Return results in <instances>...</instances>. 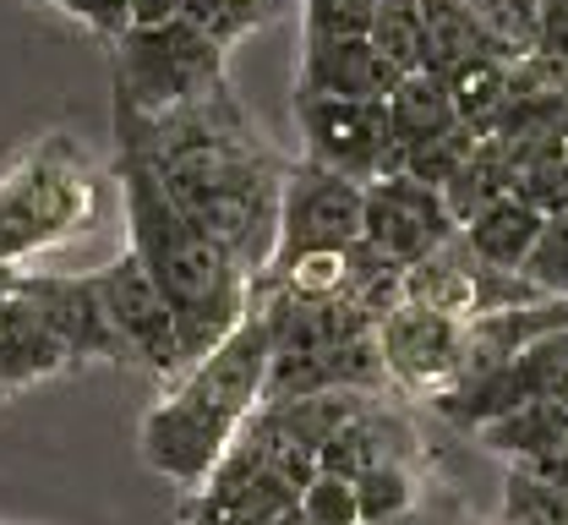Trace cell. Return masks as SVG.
<instances>
[{
  "instance_id": "cell-23",
  "label": "cell",
  "mask_w": 568,
  "mask_h": 525,
  "mask_svg": "<svg viewBox=\"0 0 568 525\" xmlns=\"http://www.w3.org/2000/svg\"><path fill=\"white\" fill-rule=\"evenodd\" d=\"M181 17L192 28H203L219 50H235L246 33H257L280 17V0H186Z\"/></svg>"
},
{
  "instance_id": "cell-18",
  "label": "cell",
  "mask_w": 568,
  "mask_h": 525,
  "mask_svg": "<svg viewBox=\"0 0 568 525\" xmlns=\"http://www.w3.org/2000/svg\"><path fill=\"white\" fill-rule=\"evenodd\" d=\"M388 110V138H394V159H405L410 149L432 143L437 132H448L459 115H454V99H448V82L437 72H399L394 93L383 99ZM399 175V170H394Z\"/></svg>"
},
{
  "instance_id": "cell-31",
  "label": "cell",
  "mask_w": 568,
  "mask_h": 525,
  "mask_svg": "<svg viewBox=\"0 0 568 525\" xmlns=\"http://www.w3.org/2000/svg\"><path fill=\"white\" fill-rule=\"evenodd\" d=\"M536 50L568 61V0H541V44Z\"/></svg>"
},
{
  "instance_id": "cell-24",
  "label": "cell",
  "mask_w": 568,
  "mask_h": 525,
  "mask_svg": "<svg viewBox=\"0 0 568 525\" xmlns=\"http://www.w3.org/2000/svg\"><path fill=\"white\" fill-rule=\"evenodd\" d=\"M372 44L399 72H422V0H377V11H372Z\"/></svg>"
},
{
  "instance_id": "cell-19",
  "label": "cell",
  "mask_w": 568,
  "mask_h": 525,
  "mask_svg": "<svg viewBox=\"0 0 568 525\" xmlns=\"http://www.w3.org/2000/svg\"><path fill=\"white\" fill-rule=\"evenodd\" d=\"M443 192V203H448V214H454V225H465L470 214H481L487 203L497 198H508L514 192V164H508V149L497 143L493 132L476 143V153L437 186Z\"/></svg>"
},
{
  "instance_id": "cell-21",
  "label": "cell",
  "mask_w": 568,
  "mask_h": 525,
  "mask_svg": "<svg viewBox=\"0 0 568 525\" xmlns=\"http://www.w3.org/2000/svg\"><path fill=\"white\" fill-rule=\"evenodd\" d=\"M503 525H568L564 482L552 471H541V465H508Z\"/></svg>"
},
{
  "instance_id": "cell-29",
  "label": "cell",
  "mask_w": 568,
  "mask_h": 525,
  "mask_svg": "<svg viewBox=\"0 0 568 525\" xmlns=\"http://www.w3.org/2000/svg\"><path fill=\"white\" fill-rule=\"evenodd\" d=\"M377 0H306V39H361L372 33Z\"/></svg>"
},
{
  "instance_id": "cell-22",
  "label": "cell",
  "mask_w": 568,
  "mask_h": 525,
  "mask_svg": "<svg viewBox=\"0 0 568 525\" xmlns=\"http://www.w3.org/2000/svg\"><path fill=\"white\" fill-rule=\"evenodd\" d=\"M351 482L361 521H394V515H410L422 504V465H372Z\"/></svg>"
},
{
  "instance_id": "cell-14",
  "label": "cell",
  "mask_w": 568,
  "mask_h": 525,
  "mask_svg": "<svg viewBox=\"0 0 568 525\" xmlns=\"http://www.w3.org/2000/svg\"><path fill=\"white\" fill-rule=\"evenodd\" d=\"M67 367L71 356L55 340V329L44 323V312L11 285L0 296V388L17 394V388H33V383L67 373Z\"/></svg>"
},
{
  "instance_id": "cell-11",
  "label": "cell",
  "mask_w": 568,
  "mask_h": 525,
  "mask_svg": "<svg viewBox=\"0 0 568 525\" xmlns=\"http://www.w3.org/2000/svg\"><path fill=\"white\" fill-rule=\"evenodd\" d=\"M17 291L44 312V323L55 329L71 362H121V340H115V323L104 312L93 274H28V269H17Z\"/></svg>"
},
{
  "instance_id": "cell-30",
  "label": "cell",
  "mask_w": 568,
  "mask_h": 525,
  "mask_svg": "<svg viewBox=\"0 0 568 525\" xmlns=\"http://www.w3.org/2000/svg\"><path fill=\"white\" fill-rule=\"evenodd\" d=\"M39 6H61V11H71V17H77V22H88L104 44H115V39L132 28L126 0H39Z\"/></svg>"
},
{
  "instance_id": "cell-16",
  "label": "cell",
  "mask_w": 568,
  "mask_h": 525,
  "mask_svg": "<svg viewBox=\"0 0 568 525\" xmlns=\"http://www.w3.org/2000/svg\"><path fill=\"white\" fill-rule=\"evenodd\" d=\"M541 225H547V214H541L536 203H525V198L508 192V198L487 203L481 214H470V220L459 225V241H465V252H470L476 263H487V269H519V263L530 258Z\"/></svg>"
},
{
  "instance_id": "cell-37",
  "label": "cell",
  "mask_w": 568,
  "mask_h": 525,
  "mask_svg": "<svg viewBox=\"0 0 568 525\" xmlns=\"http://www.w3.org/2000/svg\"><path fill=\"white\" fill-rule=\"evenodd\" d=\"M280 6H284V0H280Z\"/></svg>"
},
{
  "instance_id": "cell-17",
  "label": "cell",
  "mask_w": 568,
  "mask_h": 525,
  "mask_svg": "<svg viewBox=\"0 0 568 525\" xmlns=\"http://www.w3.org/2000/svg\"><path fill=\"white\" fill-rule=\"evenodd\" d=\"M476 55L519 61L508 44H497L493 33L470 17L465 0H422V72L448 77L454 67H465V61H476Z\"/></svg>"
},
{
  "instance_id": "cell-12",
  "label": "cell",
  "mask_w": 568,
  "mask_h": 525,
  "mask_svg": "<svg viewBox=\"0 0 568 525\" xmlns=\"http://www.w3.org/2000/svg\"><path fill=\"white\" fill-rule=\"evenodd\" d=\"M426 444L416 433V422L405 411H394L388 400H366L351 422L317 450L323 471H339V476H361L372 465H422Z\"/></svg>"
},
{
  "instance_id": "cell-6",
  "label": "cell",
  "mask_w": 568,
  "mask_h": 525,
  "mask_svg": "<svg viewBox=\"0 0 568 525\" xmlns=\"http://www.w3.org/2000/svg\"><path fill=\"white\" fill-rule=\"evenodd\" d=\"M361 198L366 186L328 170V164H290L280 186V230H274V258L268 269H284L306 252H345L361 241Z\"/></svg>"
},
{
  "instance_id": "cell-10",
  "label": "cell",
  "mask_w": 568,
  "mask_h": 525,
  "mask_svg": "<svg viewBox=\"0 0 568 525\" xmlns=\"http://www.w3.org/2000/svg\"><path fill=\"white\" fill-rule=\"evenodd\" d=\"M99 296L104 312L115 323V340H121V362L148 367L159 377H175L186 367L181 356V340H175V317H170V301L159 296V285L148 280V269L138 263V252H121L115 263H104L99 274Z\"/></svg>"
},
{
  "instance_id": "cell-3",
  "label": "cell",
  "mask_w": 568,
  "mask_h": 525,
  "mask_svg": "<svg viewBox=\"0 0 568 525\" xmlns=\"http://www.w3.org/2000/svg\"><path fill=\"white\" fill-rule=\"evenodd\" d=\"M93 220V170L71 138H44L0 181V263H28Z\"/></svg>"
},
{
  "instance_id": "cell-36",
  "label": "cell",
  "mask_w": 568,
  "mask_h": 525,
  "mask_svg": "<svg viewBox=\"0 0 568 525\" xmlns=\"http://www.w3.org/2000/svg\"><path fill=\"white\" fill-rule=\"evenodd\" d=\"M0 394H6V388H0Z\"/></svg>"
},
{
  "instance_id": "cell-27",
  "label": "cell",
  "mask_w": 568,
  "mask_h": 525,
  "mask_svg": "<svg viewBox=\"0 0 568 525\" xmlns=\"http://www.w3.org/2000/svg\"><path fill=\"white\" fill-rule=\"evenodd\" d=\"M519 274H525L541 296H568V209L547 214V225L536 235L530 258L519 263Z\"/></svg>"
},
{
  "instance_id": "cell-26",
  "label": "cell",
  "mask_w": 568,
  "mask_h": 525,
  "mask_svg": "<svg viewBox=\"0 0 568 525\" xmlns=\"http://www.w3.org/2000/svg\"><path fill=\"white\" fill-rule=\"evenodd\" d=\"M465 6L514 55H530L541 44V0H465Z\"/></svg>"
},
{
  "instance_id": "cell-5",
  "label": "cell",
  "mask_w": 568,
  "mask_h": 525,
  "mask_svg": "<svg viewBox=\"0 0 568 525\" xmlns=\"http://www.w3.org/2000/svg\"><path fill=\"white\" fill-rule=\"evenodd\" d=\"M377 356H383V373L394 388L437 405L470 373V323L426 312L416 301H399L377 323Z\"/></svg>"
},
{
  "instance_id": "cell-15",
  "label": "cell",
  "mask_w": 568,
  "mask_h": 525,
  "mask_svg": "<svg viewBox=\"0 0 568 525\" xmlns=\"http://www.w3.org/2000/svg\"><path fill=\"white\" fill-rule=\"evenodd\" d=\"M487 454H503L508 465H552L568 454V400H530L493 416L470 433Z\"/></svg>"
},
{
  "instance_id": "cell-2",
  "label": "cell",
  "mask_w": 568,
  "mask_h": 525,
  "mask_svg": "<svg viewBox=\"0 0 568 525\" xmlns=\"http://www.w3.org/2000/svg\"><path fill=\"white\" fill-rule=\"evenodd\" d=\"M115 149H121L115 153V181L126 192L132 252H138V263L148 269V280L159 285V296L170 301L181 356L197 362V356H209L213 345L246 317V306H252V274L170 203V192L159 186L153 164L138 149H126V143H115Z\"/></svg>"
},
{
  "instance_id": "cell-4",
  "label": "cell",
  "mask_w": 568,
  "mask_h": 525,
  "mask_svg": "<svg viewBox=\"0 0 568 525\" xmlns=\"http://www.w3.org/2000/svg\"><path fill=\"white\" fill-rule=\"evenodd\" d=\"M110 50H115V104L132 115H164V110H181L192 99L230 88L224 77L230 50H219L186 17L126 28Z\"/></svg>"
},
{
  "instance_id": "cell-28",
  "label": "cell",
  "mask_w": 568,
  "mask_h": 525,
  "mask_svg": "<svg viewBox=\"0 0 568 525\" xmlns=\"http://www.w3.org/2000/svg\"><path fill=\"white\" fill-rule=\"evenodd\" d=\"M295 509H301L306 521H317V525H361V509H355V482L351 476H339V471H323V465H317V476L301 487Z\"/></svg>"
},
{
  "instance_id": "cell-34",
  "label": "cell",
  "mask_w": 568,
  "mask_h": 525,
  "mask_svg": "<svg viewBox=\"0 0 568 525\" xmlns=\"http://www.w3.org/2000/svg\"><path fill=\"white\" fill-rule=\"evenodd\" d=\"M11 285H17V269H11V263H0V296H6Z\"/></svg>"
},
{
  "instance_id": "cell-9",
  "label": "cell",
  "mask_w": 568,
  "mask_h": 525,
  "mask_svg": "<svg viewBox=\"0 0 568 525\" xmlns=\"http://www.w3.org/2000/svg\"><path fill=\"white\" fill-rule=\"evenodd\" d=\"M454 235H459V225H454V214H448V203H443L437 186H426L416 175L366 181V198H361V241H366L377 258L410 269V263H422L426 252L448 246Z\"/></svg>"
},
{
  "instance_id": "cell-7",
  "label": "cell",
  "mask_w": 568,
  "mask_h": 525,
  "mask_svg": "<svg viewBox=\"0 0 568 525\" xmlns=\"http://www.w3.org/2000/svg\"><path fill=\"white\" fill-rule=\"evenodd\" d=\"M530 400H568V329H552V334L519 345L514 356L470 373L454 394H443L432 411L443 422H454L459 433H476L493 416L514 411V405H530Z\"/></svg>"
},
{
  "instance_id": "cell-1",
  "label": "cell",
  "mask_w": 568,
  "mask_h": 525,
  "mask_svg": "<svg viewBox=\"0 0 568 525\" xmlns=\"http://www.w3.org/2000/svg\"><path fill=\"white\" fill-rule=\"evenodd\" d=\"M115 143L138 149L170 203L203 235H213L252 280L268 269L290 164L263 143L230 88L164 115H132L115 104Z\"/></svg>"
},
{
  "instance_id": "cell-33",
  "label": "cell",
  "mask_w": 568,
  "mask_h": 525,
  "mask_svg": "<svg viewBox=\"0 0 568 525\" xmlns=\"http://www.w3.org/2000/svg\"><path fill=\"white\" fill-rule=\"evenodd\" d=\"M361 525H432L422 515V504H416V509H410V515H394V521H361Z\"/></svg>"
},
{
  "instance_id": "cell-25",
  "label": "cell",
  "mask_w": 568,
  "mask_h": 525,
  "mask_svg": "<svg viewBox=\"0 0 568 525\" xmlns=\"http://www.w3.org/2000/svg\"><path fill=\"white\" fill-rule=\"evenodd\" d=\"M487 132H476V127H465V121H454L448 132H437L432 143H422V149H410L405 159H399V175H416V181H426V186H443L470 153H476V143H481Z\"/></svg>"
},
{
  "instance_id": "cell-8",
  "label": "cell",
  "mask_w": 568,
  "mask_h": 525,
  "mask_svg": "<svg viewBox=\"0 0 568 525\" xmlns=\"http://www.w3.org/2000/svg\"><path fill=\"white\" fill-rule=\"evenodd\" d=\"M295 121H301L312 164H328L361 186L399 170L394 138H388V110L377 99H334V93H301L295 88Z\"/></svg>"
},
{
  "instance_id": "cell-13",
  "label": "cell",
  "mask_w": 568,
  "mask_h": 525,
  "mask_svg": "<svg viewBox=\"0 0 568 525\" xmlns=\"http://www.w3.org/2000/svg\"><path fill=\"white\" fill-rule=\"evenodd\" d=\"M399 82V67L372 44V33L361 39H301V93H334V99H388Z\"/></svg>"
},
{
  "instance_id": "cell-20",
  "label": "cell",
  "mask_w": 568,
  "mask_h": 525,
  "mask_svg": "<svg viewBox=\"0 0 568 525\" xmlns=\"http://www.w3.org/2000/svg\"><path fill=\"white\" fill-rule=\"evenodd\" d=\"M508 67L514 61H503V55H476V61H465V67H454V72L443 77L448 82V99H454V115L465 127L497 132V121L508 110Z\"/></svg>"
},
{
  "instance_id": "cell-35",
  "label": "cell",
  "mask_w": 568,
  "mask_h": 525,
  "mask_svg": "<svg viewBox=\"0 0 568 525\" xmlns=\"http://www.w3.org/2000/svg\"><path fill=\"white\" fill-rule=\"evenodd\" d=\"M280 525H317V521H306L301 509H284V515H280Z\"/></svg>"
},
{
  "instance_id": "cell-32",
  "label": "cell",
  "mask_w": 568,
  "mask_h": 525,
  "mask_svg": "<svg viewBox=\"0 0 568 525\" xmlns=\"http://www.w3.org/2000/svg\"><path fill=\"white\" fill-rule=\"evenodd\" d=\"M181 11H186V0H126V17H132V28L170 22V17H181Z\"/></svg>"
}]
</instances>
